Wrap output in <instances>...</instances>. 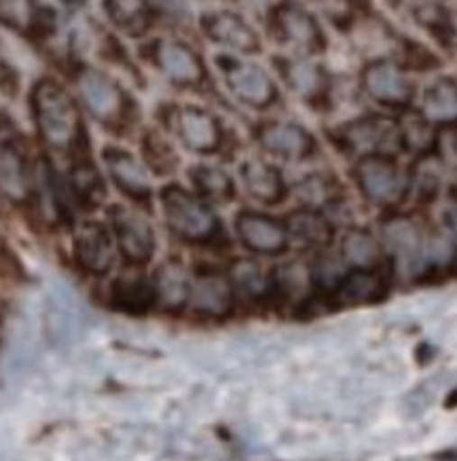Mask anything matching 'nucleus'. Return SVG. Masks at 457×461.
I'll use <instances>...</instances> for the list:
<instances>
[{
    "mask_svg": "<svg viewBox=\"0 0 457 461\" xmlns=\"http://www.w3.org/2000/svg\"><path fill=\"white\" fill-rule=\"evenodd\" d=\"M75 258L91 276H106L114 265V238L105 224L83 222L75 233Z\"/></svg>",
    "mask_w": 457,
    "mask_h": 461,
    "instance_id": "ddd939ff",
    "label": "nucleus"
},
{
    "mask_svg": "<svg viewBox=\"0 0 457 461\" xmlns=\"http://www.w3.org/2000/svg\"><path fill=\"white\" fill-rule=\"evenodd\" d=\"M235 290L227 273L208 269L191 277L188 305L204 318H224L235 305Z\"/></svg>",
    "mask_w": 457,
    "mask_h": 461,
    "instance_id": "f8f14e48",
    "label": "nucleus"
},
{
    "mask_svg": "<svg viewBox=\"0 0 457 461\" xmlns=\"http://www.w3.org/2000/svg\"><path fill=\"white\" fill-rule=\"evenodd\" d=\"M229 280L233 284L235 296H242L246 301H263L273 294V273L267 271L254 258L233 260Z\"/></svg>",
    "mask_w": 457,
    "mask_h": 461,
    "instance_id": "bb28decb",
    "label": "nucleus"
},
{
    "mask_svg": "<svg viewBox=\"0 0 457 461\" xmlns=\"http://www.w3.org/2000/svg\"><path fill=\"white\" fill-rule=\"evenodd\" d=\"M155 66L169 83L193 87L206 78V66L191 47L178 41H160L155 50Z\"/></svg>",
    "mask_w": 457,
    "mask_h": 461,
    "instance_id": "f3484780",
    "label": "nucleus"
},
{
    "mask_svg": "<svg viewBox=\"0 0 457 461\" xmlns=\"http://www.w3.org/2000/svg\"><path fill=\"white\" fill-rule=\"evenodd\" d=\"M105 163L114 186L136 203H149L152 197L149 167L138 157L127 153L123 149H106Z\"/></svg>",
    "mask_w": 457,
    "mask_h": 461,
    "instance_id": "2eb2a0df",
    "label": "nucleus"
},
{
    "mask_svg": "<svg viewBox=\"0 0 457 461\" xmlns=\"http://www.w3.org/2000/svg\"><path fill=\"white\" fill-rule=\"evenodd\" d=\"M240 178L248 195L263 205H278L288 195L282 172L259 157H250L242 163Z\"/></svg>",
    "mask_w": 457,
    "mask_h": 461,
    "instance_id": "6ab92c4d",
    "label": "nucleus"
},
{
    "mask_svg": "<svg viewBox=\"0 0 457 461\" xmlns=\"http://www.w3.org/2000/svg\"><path fill=\"white\" fill-rule=\"evenodd\" d=\"M237 240L257 257H279L288 250L290 240L284 221L254 210H242L235 216Z\"/></svg>",
    "mask_w": 457,
    "mask_h": 461,
    "instance_id": "1a4fd4ad",
    "label": "nucleus"
},
{
    "mask_svg": "<svg viewBox=\"0 0 457 461\" xmlns=\"http://www.w3.org/2000/svg\"><path fill=\"white\" fill-rule=\"evenodd\" d=\"M278 30H279V39H282L286 45H290L295 51L303 53V56L320 53L326 45L318 23L298 9L282 11V15H279L278 20Z\"/></svg>",
    "mask_w": 457,
    "mask_h": 461,
    "instance_id": "5701e85b",
    "label": "nucleus"
},
{
    "mask_svg": "<svg viewBox=\"0 0 457 461\" xmlns=\"http://www.w3.org/2000/svg\"><path fill=\"white\" fill-rule=\"evenodd\" d=\"M419 114L434 127H457V78L438 77L425 85Z\"/></svg>",
    "mask_w": 457,
    "mask_h": 461,
    "instance_id": "412c9836",
    "label": "nucleus"
},
{
    "mask_svg": "<svg viewBox=\"0 0 457 461\" xmlns=\"http://www.w3.org/2000/svg\"><path fill=\"white\" fill-rule=\"evenodd\" d=\"M32 104L45 142L59 153H70L81 133V121L69 94L56 83L42 81L36 85Z\"/></svg>",
    "mask_w": 457,
    "mask_h": 461,
    "instance_id": "f03ea898",
    "label": "nucleus"
},
{
    "mask_svg": "<svg viewBox=\"0 0 457 461\" xmlns=\"http://www.w3.org/2000/svg\"><path fill=\"white\" fill-rule=\"evenodd\" d=\"M161 212L169 233L185 244L206 246L221 240L223 227L215 210L197 193L180 185H168L160 195Z\"/></svg>",
    "mask_w": 457,
    "mask_h": 461,
    "instance_id": "f257e3e1",
    "label": "nucleus"
},
{
    "mask_svg": "<svg viewBox=\"0 0 457 461\" xmlns=\"http://www.w3.org/2000/svg\"><path fill=\"white\" fill-rule=\"evenodd\" d=\"M157 303L166 309H182L188 305L191 294V276L178 260H166L152 276Z\"/></svg>",
    "mask_w": 457,
    "mask_h": 461,
    "instance_id": "a878e982",
    "label": "nucleus"
},
{
    "mask_svg": "<svg viewBox=\"0 0 457 461\" xmlns=\"http://www.w3.org/2000/svg\"><path fill=\"white\" fill-rule=\"evenodd\" d=\"M361 89L370 102L389 111H409L417 95L409 72L394 59L379 58L361 70Z\"/></svg>",
    "mask_w": 457,
    "mask_h": 461,
    "instance_id": "423d86ee",
    "label": "nucleus"
},
{
    "mask_svg": "<svg viewBox=\"0 0 457 461\" xmlns=\"http://www.w3.org/2000/svg\"><path fill=\"white\" fill-rule=\"evenodd\" d=\"M144 166L157 176H169L178 167V155L160 131H149L142 142Z\"/></svg>",
    "mask_w": 457,
    "mask_h": 461,
    "instance_id": "72a5a7b5",
    "label": "nucleus"
},
{
    "mask_svg": "<svg viewBox=\"0 0 457 461\" xmlns=\"http://www.w3.org/2000/svg\"><path fill=\"white\" fill-rule=\"evenodd\" d=\"M34 20L32 0H0V22L15 30H28Z\"/></svg>",
    "mask_w": 457,
    "mask_h": 461,
    "instance_id": "e433bc0d",
    "label": "nucleus"
},
{
    "mask_svg": "<svg viewBox=\"0 0 457 461\" xmlns=\"http://www.w3.org/2000/svg\"><path fill=\"white\" fill-rule=\"evenodd\" d=\"M353 180L370 205L383 210L398 208L409 199V169L392 155H373L356 159Z\"/></svg>",
    "mask_w": 457,
    "mask_h": 461,
    "instance_id": "7ed1b4c3",
    "label": "nucleus"
},
{
    "mask_svg": "<svg viewBox=\"0 0 457 461\" xmlns=\"http://www.w3.org/2000/svg\"><path fill=\"white\" fill-rule=\"evenodd\" d=\"M193 189L208 203H229L235 197V182L223 167L195 166L188 172Z\"/></svg>",
    "mask_w": 457,
    "mask_h": 461,
    "instance_id": "c756f323",
    "label": "nucleus"
},
{
    "mask_svg": "<svg viewBox=\"0 0 457 461\" xmlns=\"http://www.w3.org/2000/svg\"><path fill=\"white\" fill-rule=\"evenodd\" d=\"M286 230H288L290 244L295 241L307 250H326L334 240V222L328 218L326 212L315 208H301L292 210L286 216Z\"/></svg>",
    "mask_w": 457,
    "mask_h": 461,
    "instance_id": "a211bd4d",
    "label": "nucleus"
},
{
    "mask_svg": "<svg viewBox=\"0 0 457 461\" xmlns=\"http://www.w3.org/2000/svg\"><path fill=\"white\" fill-rule=\"evenodd\" d=\"M388 293V277L379 269H350L328 299L337 307H364L383 301Z\"/></svg>",
    "mask_w": 457,
    "mask_h": 461,
    "instance_id": "dca6fc26",
    "label": "nucleus"
},
{
    "mask_svg": "<svg viewBox=\"0 0 457 461\" xmlns=\"http://www.w3.org/2000/svg\"><path fill=\"white\" fill-rule=\"evenodd\" d=\"M297 195L305 208L326 210L339 197H343V189H341L339 182L331 174L312 172L297 185Z\"/></svg>",
    "mask_w": 457,
    "mask_h": 461,
    "instance_id": "2f4dec72",
    "label": "nucleus"
},
{
    "mask_svg": "<svg viewBox=\"0 0 457 461\" xmlns=\"http://www.w3.org/2000/svg\"><path fill=\"white\" fill-rule=\"evenodd\" d=\"M70 195L78 199L83 205H96L105 199V185H102L100 172L91 163H78L70 176Z\"/></svg>",
    "mask_w": 457,
    "mask_h": 461,
    "instance_id": "f704fd0d",
    "label": "nucleus"
},
{
    "mask_svg": "<svg viewBox=\"0 0 457 461\" xmlns=\"http://www.w3.org/2000/svg\"><path fill=\"white\" fill-rule=\"evenodd\" d=\"M78 91L87 111L100 121L117 119L123 111V94L111 78L97 70H83L78 77Z\"/></svg>",
    "mask_w": 457,
    "mask_h": 461,
    "instance_id": "aec40b11",
    "label": "nucleus"
},
{
    "mask_svg": "<svg viewBox=\"0 0 457 461\" xmlns=\"http://www.w3.org/2000/svg\"><path fill=\"white\" fill-rule=\"evenodd\" d=\"M314 288L312 271L307 265L290 260V263L279 265L273 271V294L284 301H303Z\"/></svg>",
    "mask_w": 457,
    "mask_h": 461,
    "instance_id": "7c9ffc66",
    "label": "nucleus"
},
{
    "mask_svg": "<svg viewBox=\"0 0 457 461\" xmlns=\"http://www.w3.org/2000/svg\"><path fill=\"white\" fill-rule=\"evenodd\" d=\"M227 89L237 102L250 108H267L278 98V87L270 72L252 62H237V59H218Z\"/></svg>",
    "mask_w": 457,
    "mask_h": 461,
    "instance_id": "6e6552de",
    "label": "nucleus"
},
{
    "mask_svg": "<svg viewBox=\"0 0 457 461\" xmlns=\"http://www.w3.org/2000/svg\"><path fill=\"white\" fill-rule=\"evenodd\" d=\"M257 142L284 161H305L315 153V138L295 121H267L257 130Z\"/></svg>",
    "mask_w": 457,
    "mask_h": 461,
    "instance_id": "9b49d317",
    "label": "nucleus"
},
{
    "mask_svg": "<svg viewBox=\"0 0 457 461\" xmlns=\"http://www.w3.org/2000/svg\"><path fill=\"white\" fill-rule=\"evenodd\" d=\"M428 235L416 218L394 212L381 221L377 238L396 271L405 276H425Z\"/></svg>",
    "mask_w": 457,
    "mask_h": 461,
    "instance_id": "20e7f679",
    "label": "nucleus"
},
{
    "mask_svg": "<svg viewBox=\"0 0 457 461\" xmlns=\"http://www.w3.org/2000/svg\"><path fill=\"white\" fill-rule=\"evenodd\" d=\"M337 252L350 269H379L386 257L379 238L364 227H347Z\"/></svg>",
    "mask_w": 457,
    "mask_h": 461,
    "instance_id": "4be33fe9",
    "label": "nucleus"
},
{
    "mask_svg": "<svg viewBox=\"0 0 457 461\" xmlns=\"http://www.w3.org/2000/svg\"><path fill=\"white\" fill-rule=\"evenodd\" d=\"M172 130L182 147L197 155H212L223 147V127L215 114L199 106H176Z\"/></svg>",
    "mask_w": 457,
    "mask_h": 461,
    "instance_id": "9d476101",
    "label": "nucleus"
},
{
    "mask_svg": "<svg viewBox=\"0 0 457 461\" xmlns=\"http://www.w3.org/2000/svg\"><path fill=\"white\" fill-rule=\"evenodd\" d=\"M111 15L130 34H142L149 26V11L142 0H111Z\"/></svg>",
    "mask_w": 457,
    "mask_h": 461,
    "instance_id": "c9c22d12",
    "label": "nucleus"
},
{
    "mask_svg": "<svg viewBox=\"0 0 457 461\" xmlns=\"http://www.w3.org/2000/svg\"><path fill=\"white\" fill-rule=\"evenodd\" d=\"M111 301L119 312L125 313H146L157 305V294L152 280L140 276V273H127L113 284Z\"/></svg>",
    "mask_w": 457,
    "mask_h": 461,
    "instance_id": "393cba45",
    "label": "nucleus"
},
{
    "mask_svg": "<svg viewBox=\"0 0 457 461\" xmlns=\"http://www.w3.org/2000/svg\"><path fill=\"white\" fill-rule=\"evenodd\" d=\"M108 218H111L114 244H117L127 263L136 267L149 263L157 248L155 229H152L149 218L142 212L127 208V205H113Z\"/></svg>",
    "mask_w": 457,
    "mask_h": 461,
    "instance_id": "0eeeda50",
    "label": "nucleus"
},
{
    "mask_svg": "<svg viewBox=\"0 0 457 461\" xmlns=\"http://www.w3.org/2000/svg\"><path fill=\"white\" fill-rule=\"evenodd\" d=\"M417 22L428 30V32L434 36V39L441 42L444 50H453V42L457 39V28L453 22V15L451 11L441 3H428L422 5L416 11Z\"/></svg>",
    "mask_w": 457,
    "mask_h": 461,
    "instance_id": "473e14b6",
    "label": "nucleus"
},
{
    "mask_svg": "<svg viewBox=\"0 0 457 461\" xmlns=\"http://www.w3.org/2000/svg\"><path fill=\"white\" fill-rule=\"evenodd\" d=\"M279 75L290 91L309 104H326L331 98V77L320 64L305 58L279 59Z\"/></svg>",
    "mask_w": 457,
    "mask_h": 461,
    "instance_id": "4468645a",
    "label": "nucleus"
},
{
    "mask_svg": "<svg viewBox=\"0 0 457 461\" xmlns=\"http://www.w3.org/2000/svg\"><path fill=\"white\" fill-rule=\"evenodd\" d=\"M206 34L218 45L229 47V50L240 51V53H257L260 42L259 36L254 34V30L248 26L246 22L240 20L237 15L231 14H216L210 15L204 22Z\"/></svg>",
    "mask_w": 457,
    "mask_h": 461,
    "instance_id": "b1692460",
    "label": "nucleus"
},
{
    "mask_svg": "<svg viewBox=\"0 0 457 461\" xmlns=\"http://www.w3.org/2000/svg\"><path fill=\"white\" fill-rule=\"evenodd\" d=\"M0 193L11 202H23L30 193L26 159L11 142H0Z\"/></svg>",
    "mask_w": 457,
    "mask_h": 461,
    "instance_id": "c85d7f7f",
    "label": "nucleus"
},
{
    "mask_svg": "<svg viewBox=\"0 0 457 461\" xmlns=\"http://www.w3.org/2000/svg\"><path fill=\"white\" fill-rule=\"evenodd\" d=\"M455 149H457V136H455Z\"/></svg>",
    "mask_w": 457,
    "mask_h": 461,
    "instance_id": "58836bf2",
    "label": "nucleus"
},
{
    "mask_svg": "<svg viewBox=\"0 0 457 461\" xmlns=\"http://www.w3.org/2000/svg\"><path fill=\"white\" fill-rule=\"evenodd\" d=\"M398 121V136H400V150L411 153L413 157H425L436 153L438 136L436 127L428 123L419 111H402Z\"/></svg>",
    "mask_w": 457,
    "mask_h": 461,
    "instance_id": "cd10ccee",
    "label": "nucleus"
},
{
    "mask_svg": "<svg viewBox=\"0 0 457 461\" xmlns=\"http://www.w3.org/2000/svg\"><path fill=\"white\" fill-rule=\"evenodd\" d=\"M444 224L457 235V189L451 191L447 208H444Z\"/></svg>",
    "mask_w": 457,
    "mask_h": 461,
    "instance_id": "4c0bfd02",
    "label": "nucleus"
},
{
    "mask_svg": "<svg viewBox=\"0 0 457 461\" xmlns=\"http://www.w3.org/2000/svg\"><path fill=\"white\" fill-rule=\"evenodd\" d=\"M334 142L343 153L362 159L373 155H396L400 150L398 121L383 114H361L334 130Z\"/></svg>",
    "mask_w": 457,
    "mask_h": 461,
    "instance_id": "39448f33",
    "label": "nucleus"
}]
</instances>
